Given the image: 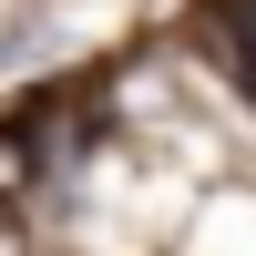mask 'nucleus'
<instances>
[{"instance_id": "nucleus-1", "label": "nucleus", "mask_w": 256, "mask_h": 256, "mask_svg": "<svg viewBox=\"0 0 256 256\" xmlns=\"http://www.w3.org/2000/svg\"><path fill=\"white\" fill-rule=\"evenodd\" d=\"M10 184H20V144L0 134V195H10Z\"/></svg>"}]
</instances>
